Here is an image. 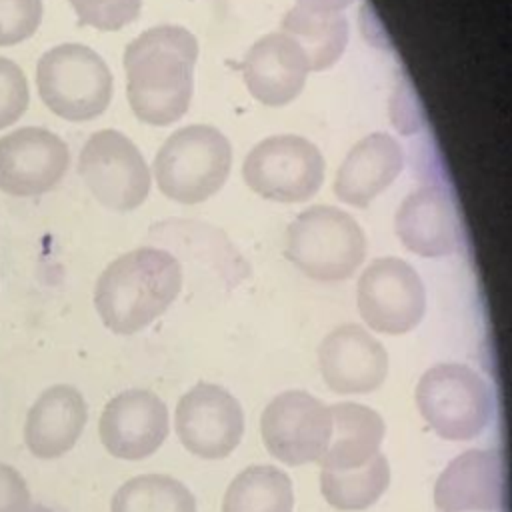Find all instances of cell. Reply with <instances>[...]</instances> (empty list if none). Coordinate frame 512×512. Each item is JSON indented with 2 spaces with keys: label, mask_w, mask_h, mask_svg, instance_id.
<instances>
[{
  "label": "cell",
  "mask_w": 512,
  "mask_h": 512,
  "mask_svg": "<svg viewBox=\"0 0 512 512\" xmlns=\"http://www.w3.org/2000/svg\"><path fill=\"white\" fill-rule=\"evenodd\" d=\"M196 58L194 34L174 24L148 28L126 46V94L140 122L168 126L186 114Z\"/></svg>",
  "instance_id": "cell-1"
},
{
  "label": "cell",
  "mask_w": 512,
  "mask_h": 512,
  "mask_svg": "<svg viewBox=\"0 0 512 512\" xmlns=\"http://www.w3.org/2000/svg\"><path fill=\"white\" fill-rule=\"evenodd\" d=\"M182 266L166 250L136 248L110 262L94 286V306L108 330L130 336L176 300Z\"/></svg>",
  "instance_id": "cell-2"
},
{
  "label": "cell",
  "mask_w": 512,
  "mask_h": 512,
  "mask_svg": "<svg viewBox=\"0 0 512 512\" xmlns=\"http://www.w3.org/2000/svg\"><path fill=\"white\" fill-rule=\"evenodd\" d=\"M232 166L228 138L214 126L192 124L166 138L154 158L160 192L180 204H198L216 194Z\"/></svg>",
  "instance_id": "cell-3"
},
{
  "label": "cell",
  "mask_w": 512,
  "mask_h": 512,
  "mask_svg": "<svg viewBox=\"0 0 512 512\" xmlns=\"http://www.w3.org/2000/svg\"><path fill=\"white\" fill-rule=\"evenodd\" d=\"M366 254L358 222L334 206H312L286 228V256L306 276L340 282L356 272Z\"/></svg>",
  "instance_id": "cell-4"
},
{
  "label": "cell",
  "mask_w": 512,
  "mask_h": 512,
  "mask_svg": "<svg viewBox=\"0 0 512 512\" xmlns=\"http://www.w3.org/2000/svg\"><path fill=\"white\" fill-rule=\"evenodd\" d=\"M36 86L50 112L68 122H88L110 104L112 72L92 48L70 42L40 56Z\"/></svg>",
  "instance_id": "cell-5"
},
{
  "label": "cell",
  "mask_w": 512,
  "mask_h": 512,
  "mask_svg": "<svg viewBox=\"0 0 512 512\" xmlns=\"http://www.w3.org/2000/svg\"><path fill=\"white\" fill-rule=\"evenodd\" d=\"M416 406L432 430L446 440H472L492 414L488 384L468 366L436 364L416 386Z\"/></svg>",
  "instance_id": "cell-6"
},
{
  "label": "cell",
  "mask_w": 512,
  "mask_h": 512,
  "mask_svg": "<svg viewBox=\"0 0 512 512\" xmlns=\"http://www.w3.org/2000/svg\"><path fill=\"white\" fill-rule=\"evenodd\" d=\"M244 182L262 198L296 204L310 200L324 182V156L306 138L278 134L258 142L242 166Z\"/></svg>",
  "instance_id": "cell-7"
},
{
  "label": "cell",
  "mask_w": 512,
  "mask_h": 512,
  "mask_svg": "<svg viewBox=\"0 0 512 512\" xmlns=\"http://www.w3.org/2000/svg\"><path fill=\"white\" fill-rule=\"evenodd\" d=\"M78 174L106 208L128 212L150 192V170L136 144L118 130H98L82 146Z\"/></svg>",
  "instance_id": "cell-8"
},
{
  "label": "cell",
  "mask_w": 512,
  "mask_h": 512,
  "mask_svg": "<svg viewBox=\"0 0 512 512\" xmlns=\"http://www.w3.org/2000/svg\"><path fill=\"white\" fill-rule=\"evenodd\" d=\"M266 450L288 466L318 462L332 436L328 406L304 390H288L268 402L260 418Z\"/></svg>",
  "instance_id": "cell-9"
},
{
  "label": "cell",
  "mask_w": 512,
  "mask_h": 512,
  "mask_svg": "<svg viewBox=\"0 0 512 512\" xmlns=\"http://www.w3.org/2000/svg\"><path fill=\"white\" fill-rule=\"evenodd\" d=\"M358 310L376 332H410L426 312L422 278L400 258H376L358 280Z\"/></svg>",
  "instance_id": "cell-10"
},
{
  "label": "cell",
  "mask_w": 512,
  "mask_h": 512,
  "mask_svg": "<svg viewBox=\"0 0 512 512\" xmlns=\"http://www.w3.org/2000/svg\"><path fill=\"white\" fill-rule=\"evenodd\" d=\"M176 434L182 446L206 460L226 458L244 434L240 402L222 386L198 382L176 406Z\"/></svg>",
  "instance_id": "cell-11"
},
{
  "label": "cell",
  "mask_w": 512,
  "mask_h": 512,
  "mask_svg": "<svg viewBox=\"0 0 512 512\" xmlns=\"http://www.w3.org/2000/svg\"><path fill=\"white\" fill-rule=\"evenodd\" d=\"M70 166L66 142L38 126L18 128L0 138V192L28 198L56 188Z\"/></svg>",
  "instance_id": "cell-12"
},
{
  "label": "cell",
  "mask_w": 512,
  "mask_h": 512,
  "mask_svg": "<svg viewBox=\"0 0 512 512\" xmlns=\"http://www.w3.org/2000/svg\"><path fill=\"white\" fill-rule=\"evenodd\" d=\"M104 448L122 460L152 456L168 436V408L148 390H126L102 410L98 424Z\"/></svg>",
  "instance_id": "cell-13"
},
{
  "label": "cell",
  "mask_w": 512,
  "mask_h": 512,
  "mask_svg": "<svg viewBox=\"0 0 512 512\" xmlns=\"http://www.w3.org/2000/svg\"><path fill=\"white\" fill-rule=\"evenodd\" d=\"M320 374L336 394L378 390L388 374V352L358 324L332 330L318 348Z\"/></svg>",
  "instance_id": "cell-14"
},
{
  "label": "cell",
  "mask_w": 512,
  "mask_h": 512,
  "mask_svg": "<svg viewBox=\"0 0 512 512\" xmlns=\"http://www.w3.org/2000/svg\"><path fill=\"white\" fill-rule=\"evenodd\" d=\"M506 464L500 450H468L456 456L434 486L440 512L494 510L504 506Z\"/></svg>",
  "instance_id": "cell-15"
},
{
  "label": "cell",
  "mask_w": 512,
  "mask_h": 512,
  "mask_svg": "<svg viewBox=\"0 0 512 512\" xmlns=\"http://www.w3.org/2000/svg\"><path fill=\"white\" fill-rule=\"evenodd\" d=\"M310 66L304 50L286 34L258 38L242 60L248 92L266 106H284L304 88Z\"/></svg>",
  "instance_id": "cell-16"
},
{
  "label": "cell",
  "mask_w": 512,
  "mask_h": 512,
  "mask_svg": "<svg viewBox=\"0 0 512 512\" xmlns=\"http://www.w3.org/2000/svg\"><path fill=\"white\" fill-rule=\"evenodd\" d=\"M88 420L86 400L70 384L46 388L24 420V444L40 460L64 456L78 442Z\"/></svg>",
  "instance_id": "cell-17"
},
{
  "label": "cell",
  "mask_w": 512,
  "mask_h": 512,
  "mask_svg": "<svg viewBox=\"0 0 512 512\" xmlns=\"http://www.w3.org/2000/svg\"><path fill=\"white\" fill-rule=\"evenodd\" d=\"M396 234L414 254L436 258L458 246V216L450 196L438 186L408 194L396 212Z\"/></svg>",
  "instance_id": "cell-18"
},
{
  "label": "cell",
  "mask_w": 512,
  "mask_h": 512,
  "mask_svg": "<svg viewBox=\"0 0 512 512\" xmlns=\"http://www.w3.org/2000/svg\"><path fill=\"white\" fill-rule=\"evenodd\" d=\"M404 156L400 144L374 132L358 140L338 168L334 194L356 208H366L382 190H386L402 172Z\"/></svg>",
  "instance_id": "cell-19"
},
{
  "label": "cell",
  "mask_w": 512,
  "mask_h": 512,
  "mask_svg": "<svg viewBox=\"0 0 512 512\" xmlns=\"http://www.w3.org/2000/svg\"><path fill=\"white\" fill-rule=\"evenodd\" d=\"M332 418V436L326 452L318 460L322 470H352L370 462L380 452L386 426L382 416L356 402H338L328 406Z\"/></svg>",
  "instance_id": "cell-20"
},
{
  "label": "cell",
  "mask_w": 512,
  "mask_h": 512,
  "mask_svg": "<svg viewBox=\"0 0 512 512\" xmlns=\"http://www.w3.org/2000/svg\"><path fill=\"white\" fill-rule=\"evenodd\" d=\"M280 32L304 50L314 72L330 68L348 44V20L342 12H316L294 6L284 14Z\"/></svg>",
  "instance_id": "cell-21"
},
{
  "label": "cell",
  "mask_w": 512,
  "mask_h": 512,
  "mask_svg": "<svg viewBox=\"0 0 512 512\" xmlns=\"http://www.w3.org/2000/svg\"><path fill=\"white\" fill-rule=\"evenodd\" d=\"M290 478L276 466L256 464L242 470L228 486L222 512H292Z\"/></svg>",
  "instance_id": "cell-22"
},
{
  "label": "cell",
  "mask_w": 512,
  "mask_h": 512,
  "mask_svg": "<svg viewBox=\"0 0 512 512\" xmlns=\"http://www.w3.org/2000/svg\"><path fill=\"white\" fill-rule=\"evenodd\" d=\"M390 484V466L384 454H376L360 468L336 472L322 470L320 490L330 506L342 512H358L372 506Z\"/></svg>",
  "instance_id": "cell-23"
},
{
  "label": "cell",
  "mask_w": 512,
  "mask_h": 512,
  "mask_svg": "<svg viewBox=\"0 0 512 512\" xmlns=\"http://www.w3.org/2000/svg\"><path fill=\"white\" fill-rule=\"evenodd\" d=\"M110 512H196V500L176 478L144 474L114 492Z\"/></svg>",
  "instance_id": "cell-24"
},
{
  "label": "cell",
  "mask_w": 512,
  "mask_h": 512,
  "mask_svg": "<svg viewBox=\"0 0 512 512\" xmlns=\"http://www.w3.org/2000/svg\"><path fill=\"white\" fill-rule=\"evenodd\" d=\"M80 26H92L102 32L120 30L140 14L142 0H68Z\"/></svg>",
  "instance_id": "cell-25"
},
{
  "label": "cell",
  "mask_w": 512,
  "mask_h": 512,
  "mask_svg": "<svg viewBox=\"0 0 512 512\" xmlns=\"http://www.w3.org/2000/svg\"><path fill=\"white\" fill-rule=\"evenodd\" d=\"M42 22V0H0V46L28 40Z\"/></svg>",
  "instance_id": "cell-26"
},
{
  "label": "cell",
  "mask_w": 512,
  "mask_h": 512,
  "mask_svg": "<svg viewBox=\"0 0 512 512\" xmlns=\"http://www.w3.org/2000/svg\"><path fill=\"white\" fill-rule=\"evenodd\" d=\"M30 90L22 68L0 56V130L8 128L28 110Z\"/></svg>",
  "instance_id": "cell-27"
},
{
  "label": "cell",
  "mask_w": 512,
  "mask_h": 512,
  "mask_svg": "<svg viewBox=\"0 0 512 512\" xmlns=\"http://www.w3.org/2000/svg\"><path fill=\"white\" fill-rule=\"evenodd\" d=\"M32 506L24 476L10 464L0 462V512H28Z\"/></svg>",
  "instance_id": "cell-28"
},
{
  "label": "cell",
  "mask_w": 512,
  "mask_h": 512,
  "mask_svg": "<svg viewBox=\"0 0 512 512\" xmlns=\"http://www.w3.org/2000/svg\"><path fill=\"white\" fill-rule=\"evenodd\" d=\"M352 0H296V6L316 10V12H344Z\"/></svg>",
  "instance_id": "cell-29"
},
{
  "label": "cell",
  "mask_w": 512,
  "mask_h": 512,
  "mask_svg": "<svg viewBox=\"0 0 512 512\" xmlns=\"http://www.w3.org/2000/svg\"><path fill=\"white\" fill-rule=\"evenodd\" d=\"M28 512H56V510H52V508H48V506H42V504H32V506L28 508Z\"/></svg>",
  "instance_id": "cell-30"
}]
</instances>
